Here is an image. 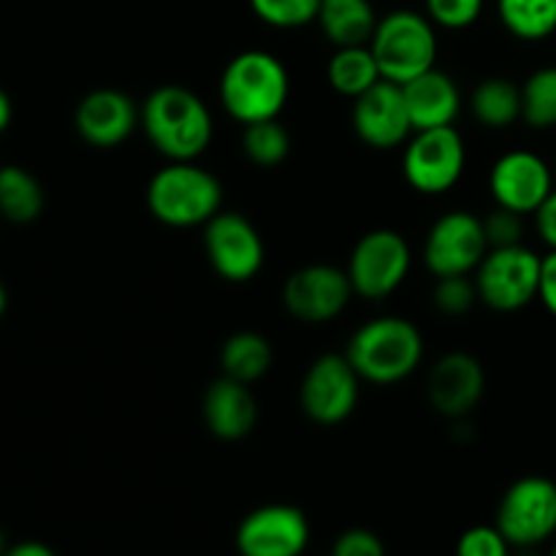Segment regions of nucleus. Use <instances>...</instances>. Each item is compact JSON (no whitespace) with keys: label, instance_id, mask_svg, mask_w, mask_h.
<instances>
[{"label":"nucleus","instance_id":"1","mask_svg":"<svg viewBox=\"0 0 556 556\" xmlns=\"http://www.w3.org/2000/svg\"><path fill=\"white\" fill-rule=\"evenodd\" d=\"M141 130L168 161H195L215 136L210 106L182 85L155 87L141 103Z\"/></svg>","mask_w":556,"mask_h":556},{"label":"nucleus","instance_id":"2","mask_svg":"<svg viewBox=\"0 0 556 556\" xmlns=\"http://www.w3.org/2000/svg\"><path fill=\"white\" fill-rule=\"evenodd\" d=\"M291 79L277 54L248 49L228 60L220 76V103L242 125L275 119L288 103Z\"/></svg>","mask_w":556,"mask_h":556},{"label":"nucleus","instance_id":"3","mask_svg":"<svg viewBox=\"0 0 556 556\" xmlns=\"http://www.w3.org/2000/svg\"><path fill=\"white\" fill-rule=\"evenodd\" d=\"M345 356L362 380L394 386L418 369L424 358V337L407 318L380 315L353 331Z\"/></svg>","mask_w":556,"mask_h":556},{"label":"nucleus","instance_id":"4","mask_svg":"<svg viewBox=\"0 0 556 556\" xmlns=\"http://www.w3.org/2000/svg\"><path fill=\"white\" fill-rule=\"evenodd\" d=\"M147 206L163 226H206L223 206V185L195 161H168L147 185Z\"/></svg>","mask_w":556,"mask_h":556},{"label":"nucleus","instance_id":"5","mask_svg":"<svg viewBox=\"0 0 556 556\" xmlns=\"http://www.w3.org/2000/svg\"><path fill=\"white\" fill-rule=\"evenodd\" d=\"M369 49L378 60L383 79L407 85L438 63L434 22L418 11H391L383 20H378Z\"/></svg>","mask_w":556,"mask_h":556},{"label":"nucleus","instance_id":"6","mask_svg":"<svg viewBox=\"0 0 556 556\" xmlns=\"http://www.w3.org/2000/svg\"><path fill=\"white\" fill-rule=\"evenodd\" d=\"M543 255L527 244L494 248L483 255L472 280L478 288V302L497 313H516L532 304L541 293Z\"/></svg>","mask_w":556,"mask_h":556},{"label":"nucleus","instance_id":"7","mask_svg":"<svg viewBox=\"0 0 556 556\" xmlns=\"http://www.w3.org/2000/svg\"><path fill=\"white\" fill-rule=\"evenodd\" d=\"M465 139L454 125L413 130L402 152V174L407 185L424 195H440L465 174Z\"/></svg>","mask_w":556,"mask_h":556},{"label":"nucleus","instance_id":"8","mask_svg":"<svg viewBox=\"0 0 556 556\" xmlns=\"http://www.w3.org/2000/svg\"><path fill=\"white\" fill-rule=\"evenodd\" d=\"M410 264L413 253L407 239L394 228H375L358 239L345 271L356 296L380 302L405 282Z\"/></svg>","mask_w":556,"mask_h":556},{"label":"nucleus","instance_id":"9","mask_svg":"<svg viewBox=\"0 0 556 556\" xmlns=\"http://www.w3.org/2000/svg\"><path fill=\"white\" fill-rule=\"evenodd\" d=\"M497 530L510 546H541L556 532V483L527 476L510 483L497 505Z\"/></svg>","mask_w":556,"mask_h":556},{"label":"nucleus","instance_id":"10","mask_svg":"<svg viewBox=\"0 0 556 556\" xmlns=\"http://www.w3.org/2000/svg\"><path fill=\"white\" fill-rule=\"evenodd\" d=\"M358 386H362V378L345 353H324L304 372L299 405L313 424L334 427L356 410Z\"/></svg>","mask_w":556,"mask_h":556},{"label":"nucleus","instance_id":"11","mask_svg":"<svg viewBox=\"0 0 556 556\" xmlns=\"http://www.w3.org/2000/svg\"><path fill=\"white\" fill-rule=\"evenodd\" d=\"M486 253L483 220L465 210L445 212L432 223L424 239V264L434 277L472 275Z\"/></svg>","mask_w":556,"mask_h":556},{"label":"nucleus","instance_id":"12","mask_svg":"<svg viewBox=\"0 0 556 556\" xmlns=\"http://www.w3.org/2000/svg\"><path fill=\"white\" fill-rule=\"evenodd\" d=\"M204 250L212 269L228 282H248L264 269V239L239 212H217L204 226Z\"/></svg>","mask_w":556,"mask_h":556},{"label":"nucleus","instance_id":"13","mask_svg":"<svg viewBox=\"0 0 556 556\" xmlns=\"http://www.w3.org/2000/svg\"><path fill=\"white\" fill-rule=\"evenodd\" d=\"M351 296V277L345 269L331 264L302 266L282 286V304L288 313L309 326L329 324L345 313Z\"/></svg>","mask_w":556,"mask_h":556},{"label":"nucleus","instance_id":"14","mask_svg":"<svg viewBox=\"0 0 556 556\" xmlns=\"http://www.w3.org/2000/svg\"><path fill=\"white\" fill-rule=\"evenodd\" d=\"M239 556H302L309 546V521L296 505H261L237 527Z\"/></svg>","mask_w":556,"mask_h":556},{"label":"nucleus","instance_id":"15","mask_svg":"<svg viewBox=\"0 0 556 556\" xmlns=\"http://www.w3.org/2000/svg\"><path fill=\"white\" fill-rule=\"evenodd\" d=\"M554 188V168L530 150L505 152L489 172V193L494 204L519 215H535Z\"/></svg>","mask_w":556,"mask_h":556},{"label":"nucleus","instance_id":"16","mask_svg":"<svg viewBox=\"0 0 556 556\" xmlns=\"http://www.w3.org/2000/svg\"><path fill=\"white\" fill-rule=\"evenodd\" d=\"M353 130L372 150H394L413 136L402 85L383 79L353 101Z\"/></svg>","mask_w":556,"mask_h":556},{"label":"nucleus","instance_id":"17","mask_svg":"<svg viewBox=\"0 0 556 556\" xmlns=\"http://www.w3.org/2000/svg\"><path fill=\"white\" fill-rule=\"evenodd\" d=\"M74 128L81 139L98 150H112L128 141L141 128V106L123 90L101 87L76 103Z\"/></svg>","mask_w":556,"mask_h":556},{"label":"nucleus","instance_id":"18","mask_svg":"<svg viewBox=\"0 0 556 556\" xmlns=\"http://www.w3.org/2000/svg\"><path fill=\"white\" fill-rule=\"evenodd\" d=\"M486 391V372L481 362L465 351L445 353L434 362L427 380V394L434 410L454 421H465Z\"/></svg>","mask_w":556,"mask_h":556},{"label":"nucleus","instance_id":"19","mask_svg":"<svg viewBox=\"0 0 556 556\" xmlns=\"http://www.w3.org/2000/svg\"><path fill=\"white\" fill-rule=\"evenodd\" d=\"M204 424L217 440H233L248 438L258 424V400L250 391L248 383H239L233 378H217L212 380L210 389L204 394Z\"/></svg>","mask_w":556,"mask_h":556},{"label":"nucleus","instance_id":"20","mask_svg":"<svg viewBox=\"0 0 556 556\" xmlns=\"http://www.w3.org/2000/svg\"><path fill=\"white\" fill-rule=\"evenodd\" d=\"M402 90H405L413 130L445 128V125H454V119L459 117V87H456V81L451 79L445 71H440L438 65L429 68L427 74L410 79L407 85H402Z\"/></svg>","mask_w":556,"mask_h":556},{"label":"nucleus","instance_id":"21","mask_svg":"<svg viewBox=\"0 0 556 556\" xmlns=\"http://www.w3.org/2000/svg\"><path fill=\"white\" fill-rule=\"evenodd\" d=\"M318 25L337 49L367 47L378 27V14L369 0H324Z\"/></svg>","mask_w":556,"mask_h":556},{"label":"nucleus","instance_id":"22","mask_svg":"<svg viewBox=\"0 0 556 556\" xmlns=\"http://www.w3.org/2000/svg\"><path fill=\"white\" fill-rule=\"evenodd\" d=\"M470 112L483 128H510L521 119V87L508 76H489L472 90Z\"/></svg>","mask_w":556,"mask_h":556},{"label":"nucleus","instance_id":"23","mask_svg":"<svg viewBox=\"0 0 556 556\" xmlns=\"http://www.w3.org/2000/svg\"><path fill=\"white\" fill-rule=\"evenodd\" d=\"M271 358L275 353H271L269 340L258 331H237L228 337L220 351L223 375L248 386L258 383L269 372Z\"/></svg>","mask_w":556,"mask_h":556},{"label":"nucleus","instance_id":"24","mask_svg":"<svg viewBox=\"0 0 556 556\" xmlns=\"http://www.w3.org/2000/svg\"><path fill=\"white\" fill-rule=\"evenodd\" d=\"M326 76H329V85L334 87L340 96L353 98L356 101L358 96H364L367 90H372L378 81H383V74H380V65L375 60L372 49L367 47H340L329 60V68H326Z\"/></svg>","mask_w":556,"mask_h":556},{"label":"nucleus","instance_id":"25","mask_svg":"<svg viewBox=\"0 0 556 556\" xmlns=\"http://www.w3.org/2000/svg\"><path fill=\"white\" fill-rule=\"evenodd\" d=\"M43 212V188L27 168L0 166V217L25 226Z\"/></svg>","mask_w":556,"mask_h":556},{"label":"nucleus","instance_id":"26","mask_svg":"<svg viewBox=\"0 0 556 556\" xmlns=\"http://www.w3.org/2000/svg\"><path fill=\"white\" fill-rule=\"evenodd\" d=\"M497 14L521 41H543L556 33V0H497Z\"/></svg>","mask_w":556,"mask_h":556},{"label":"nucleus","instance_id":"27","mask_svg":"<svg viewBox=\"0 0 556 556\" xmlns=\"http://www.w3.org/2000/svg\"><path fill=\"white\" fill-rule=\"evenodd\" d=\"M521 119L535 130L556 128V65L527 76L521 85Z\"/></svg>","mask_w":556,"mask_h":556},{"label":"nucleus","instance_id":"28","mask_svg":"<svg viewBox=\"0 0 556 556\" xmlns=\"http://www.w3.org/2000/svg\"><path fill=\"white\" fill-rule=\"evenodd\" d=\"M242 150L253 166H280L291 152V134L280 119H261V123L244 125Z\"/></svg>","mask_w":556,"mask_h":556},{"label":"nucleus","instance_id":"29","mask_svg":"<svg viewBox=\"0 0 556 556\" xmlns=\"http://www.w3.org/2000/svg\"><path fill=\"white\" fill-rule=\"evenodd\" d=\"M320 3L324 0H250V9L266 25L293 30V27L318 22Z\"/></svg>","mask_w":556,"mask_h":556},{"label":"nucleus","instance_id":"30","mask_svg":"<svg viewBox=\"0 0 556 556\" xmlns=\"http://www.w3.org/2000/svg\"><path fill=\"white\" fill-rule=\"evenodd\" d=\"M478 302V288L470 275H454V277H438L434 286V307L448 318H459V315L470 313L472 304Z\"/></svg>","mask_w":556,"mask_h":556},{"label":"nucleus","instance_id":"31","mask_svg":"<svg viewBox=\"0 0 556 556\" xmlns=\"http://www.w3.org/2000/svg\"><path fill=\"white\" fill-rule=\"evenodd\" d=\"M486 0H427V16L445 30H465L481 16Z\"/></svg>","mask_w":556,"mask_h":556},{"label":"nucleus","instance_id":"32","mask_svg":"<svg viewBox=\"0 0 556 556\" xmlns=\"http://www.w3.org/2000/svg\"><path fill=\"white\" fill-rule=\"evenodd\" d=\"M483 220V231H486L489 250L494 248H514V244H525V215L505 206H494Z\"/></svg>","mask_w":556,"mask_h":556},{"label":"nucleus","instance_id":"33","mask_svg":"<svg viewBox=\"0 0 556 556\" xmlns=\"http://www.w3.org/2000/svg\"><path fill=\"white\" fill-rule=\"evenodd\" d=\"M456 556H510V543L497 525H478L459 538Z\"/></svg>","mask_w":556,"mask_h":556},{"label":"nucleus","instance_id":"34","mask_svg":"<svg viewBox=\"0 0 556 556\" xmlns=\"http://www.w3.org/2000/svg\"><path fill=\"white\" fill-rule=\"evenodd\" d=\"M331 556H386V546L372 530L353 527L345 530L331 546Z\"/></svg>","mask_w":556,"mask_h":556},{"label":"nucleus","instance_id":"35","mask_svg":"<svg viewBox=\"0 0 556 556\" xmlns=\"http://www.w3.org/2000/svg\"><path fill=\"white\" fill-rule=\"evenodd\" d=\"M535 228L538 237L543 239L548 250H556V188L552 190L546 201L541 204V210L535 212Z\"/></svg>","mask_w":556,"mask_h":556},{"label":"nucleus","instance_id":"36","mask_svg":"<svg viewBox=\"0 0 556 556\" xmlns=\"http://www.w3.org/2000/svg\"><path fill=\"white\" fill-rule=\"evenodd\" d=\"M538 299L543 302V307L556 318V250H548L543 255L541 264V293Z\"/></svg>","mask_w":556,"mask_h":556},{"label":"nucleus","instance_id":"37","mask_svg":"<svg viewBox=\"0 0 556 556\" xmlns=\"http://www.w3.org/2000/svg\"><path fill=\"white\" fill-rule=\"evenodd\" d=\"M5 556H58V554H54L47 543L22 541V543H14V546H9Z\"/></svg>","mask_w":556,"mask_h":556},{"label":"nucleus","instance_id":"38","mask_svg":"<svg viewBox=\"0 0 556 556\" xmlns=\"http://www.w3.org/2000/svg\"><path fill=\"white\" fill-rule=\"evenodd\" d=\"M11 114H14V106H11L9 92L0 87V134H5V128L11 125Z\"/></svg>","mask_w":556,"mask_h":556},{"label":"nucleus","instance_id":"39","mask_svg":"<svg viewBox=\"0 0 556 556\" xmlns=\"http://www.w3.org/2000/svg\"><path fill=\"white\" fill-rule=\"evenodd\" d=\"M5 307H9V293H5V286L0 282V318L5 315Z\"/></svg>","mask_w":556,"mask_h":556},{"label":"nucleus","instance_id":"40","mask_svg":"<svg viewBox=\"0 0 556 556\" xmlns=\"http://www.w3.org/2000/svg\"><path fill=\"white\" fill-rule=\"evenodd\" d=\"M5 552H9V541H5V532L0 530V556H5Z\"/></svg>","mask_w":556,"mask_h":556},{"label":"nucleus","instance_id":"41","mask_svg":"<svg viewBox=\"0 0 556 556\" xmlns=\"http://www.w3.org/2000/svg\"><path fill=\"white\" fill-rule=\"evenodd\" d=\"M552 556H556V546H554V552H552Z\"/></svg>","mask_w":556,"mask_h":556},{"label":"nucleus","instance_id":"42","mask_svg":"<svg viewBox=\"0 0 556 556\" xmlns=\"http://www.w3.org/2000/svg\"><path fill=\"white\" fill-rule=\"evenodd\" d=\"M554 179H556V168H554Z\"/></svg>","mask_w":556,"mask_h":556}]
</instances>
